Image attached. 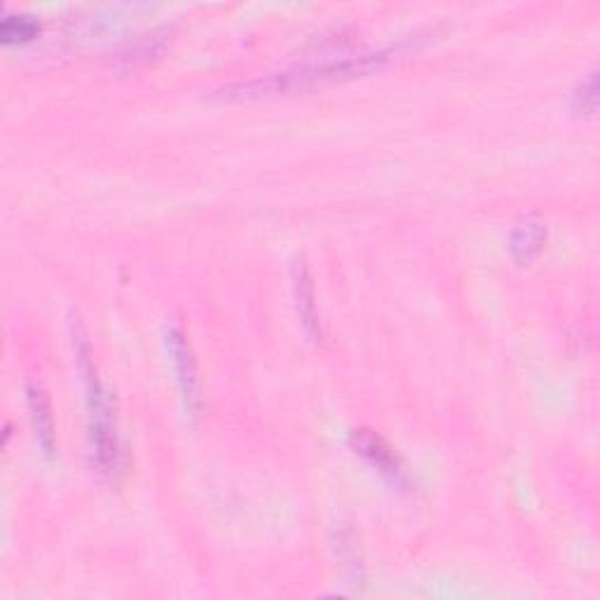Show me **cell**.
Here are the masks:
<instances>
[{"mask_svg": "<svg viewBox=\"0 0 600 600\" xmlns=\"http://www.w3.org/2000/svg\"><path fill=\"white\" fill-rule=\"evenodd\" d=\"M570 106H572V111L585 113V115L596 113V106H598V71L596 69H591L575 85V90L570 94Z\"/></svg>", "mask_w": 600, "mask_h": 600, "instance_id": "obj_9", "label": "cell"}, {"mask_svg": "<svg viewBox=\"0 0 600 600\" xmlns=\"http://www.w3.org/2000/svg\"><path fill=\"white\" fill-rule=\"evenodd\" d=\"M291 282H293V298H296V310L300 317V324H303L306 333L312 340L322 338V322H319V310H317V293L314 282L308 263L303 258H296L291 268Z\"/></svg>", "mask_w": 600, "mask_h": 600, "instance_id": "obj_6", "label": "cell"}, {"mask_svg": "<svg viewBox=\"0 0 600 600\" xmlns=\"http://www.w3.org/2000/svg\"><path fill=\"white\" fill-rule=\"evenodd\" d=\"M27 406H29V417L35 432V442L48 457L54 455L56 451V432H54V415H52V404L48 390L43 387L40 380H29L27 383Z\"/></svg>", "mask_w": 600, "mask_h": 600, "instance_id": "obj_5", "label": "cell"}, {"mask_svg": "<svg viewBox=\"0 0 600 600\" xmlns=\"http://www.w3.org/2000/svg\"><path fill=\"white\" fill-rule=\"evenodd\" d=\"M547 245V226L535 216L518 221L509 235V251L518 263H530Z\"/></svg>", "mask_w": 600, "mask_h": 600, "instance_id": "obj_7", "label": "cell"}, {"mask_svg": "<svg viewBox=\"0 0 600 600\" xmlns=\"http://www.w3.org/2000/svg\"><path fill=\"white\" fill-rule=\"evenodd\" d=\"M73 333V348H75V362L80 377L85 385V402H87V446L92 467L99 476L117 482L120 474L125 472V451L123 438H120L117 415L113 399L104 387L102 377L96 373V364L92 359V348L85 333V327L73 317L71 322Z\"/></svg>", "mask_w": 600, "mask_h": 600, "instance_id": "obj_2", "label": "cell"}, {"mask_svg": "<svg viewBox=\"0 0 600 600\" xmlns=\"http://www.w3.org/2000/svg\"><path fill=\"white\" fill-rule=\"evenodd\" d=\"M402 50H404V43H396V45L366 50V52H356V54L331 56V59H322V62L291 66L285 71L254 77V80H237V83H230V85H224L221 90H216L214 96L228 99V102H249V99L308 92V90L322 87V85L343 83V80L369 75L377 69H383L385 64H390Z\"/></svg>", "mask_w": 600, "mask_h": 600, "instance_id": "obj_1", "label": "cell"}, {"mask_svg": "<svg viewBox=\"0 0 600 600\" xmlns=\"http://www.w3.org/2000/svg\"><path fill=\"white\" fill-rule=\"evenodd\" d=\"M348 444L356 455H362L371 467H375L380 474H383L392 486L402 490L411 488V476L402 463V457L394 453V448L385 442L383 436L366 427H354L348 434Z\"/></svg>", "mask_w": 600, "mask_h": 600, "instance_id": "obj_4", "label": "cell"}, {"mask_svg": "<svg viewBox=\"0 0 600 600\" xmlns=\"http://www.w3.org/2000/svg\"><path fill=\"white\" fill-rule=\"evenodd\" d=\"M165 345L169 362L176 375L178 392H182V402L188 417H199L203 413V383H199V371L195 354L190 348V340L186 338V331L178 324L165 327Z\"/></svg>", "mask_w": 600, "mask_h": 600, "instance_id": "obj_3", "label": "cell"}, {"mask_svg": "<svg viewBox=\"0 0 600 600\" xmlns=\"http://www.w3.org/2000/svg\"><path fill=\"white\" fill-rule=\"evenodd\" d=\"M40 33V22L27 12H6L0 19V38L6 43H27Z\"/></svg>", "mask_w": 600, "mask_h": 600, "instance_id": "obj_8", "label": "cell"}]
</instances>
